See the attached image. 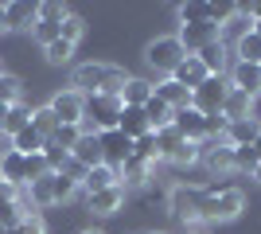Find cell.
I'll list each match as a JSON object with an SVG mask.
<instances>
[{
    "mask_svg": "<svg viewBox=\"0 0 261 234\" xmlns=\"http://www.w3.org/2000/svg\"><path fill=\"white\" fill-rule=\"evenodd\" d=\"M125 82H129V74L121 67H113V63H82L70 74V90L86 94V98L90 94H113V98H121Z\"/></svg>",
    "mask_w": 261,
    "mask_h": 234,
    "instance_id": "obj_1",
    "label": "cell"
},
{
    "mask_svg": "<svg viewBox=\"0 0 261 234\" xmlns=\"http://www.w3.org/2000/svg\"><path fill=\"white\" fill-rule=\"evenodd\" d=\"M203 223H234L246 211V195L234 184H211L203 188Z\"/></svg>",
    "mask_w": 261,
    "mask_h": 234,
    "instance_id": "obj_2",
    "label": "cell"
},
{
    "mask_svg": "<svg viewBox=\"0 0 261 234\" xmlns=\"http://www.w3.org/2000/svg\"><path fill=\"white\" fill-rule=\"evenodd\" d=\"M184 59H187V51H184V43H179L175 35H156L152 43L144 47V63H148L152 70H160L164 78L172 74V70L179 67Z\"/></svg>",
    "mask_w": 261,
    "mask_h": 234,
    "instance_id": "obj_3",
    "label": "cell"
},
{
    "mask_svg": "<svg viewBox=\"0 0 261 234\" xmlns=\"http://www.w3.org/2000/svg\"><path fill=\"white\" fill-rule=\"evenodd\" d=\"M203 188H187V184H179V188H172L168 191V211L179 219V223H187V226H195V223H203Z\"/></svg>",
    "mask_w": 261,
    "mask_h": 234,
    "instance_id": "obj_4",
    "label": "cell"
},
{
    "mask_svg": "<svg viewBox=\"0 0 261 234\" xmlns=\"http://www.w3.org/2000/svg\"><path fill=\"white\" fill-rule=\"evenodd\" d=\"M121 110H125V101L113 98V94H90V98H86V121L94 125L98 133H106V129H117Z\"/></svg>",
    "mask_w": 261,
    "mask_h": 234,
    "instance_id": "obj_5",
    "label": "cell"
},
{
    "mask_svg": "<svg viewBox=\"0 0 261 234\" xmlns=\"http://www.w3.org/2000/svg\"><path fill=\"white\" fill-rule=\"evenodd\" d=\"M226 94H230V82H226V74H211L203 86L191 94V106H195L203 117H211V113H222V101H226Z\"/></svg>",
    "mask_w": 261,
    "mask_h": 234,
    "instance_id": "obj_6",
    "label": "cell"
},
{
    "mask_svg": "<svg viewBox=\"0 0 261 234\" xmlns=\"http://www.w3.org/2000/svg\"><path fill=\"white\" fill-rule=\"evenodd\" d=\"M51 113L59 117V125H82L86 121V94H78V90H59V94H51Z\"/></svg>",
    "mask_w": 261,
    "mask_h": 234,
    "instance_id": "obj_7",
    "label": "cell"
},
{
    "mask_svg": "<svg viewBox=\"0 0 261 234\" xmlns=\"http://www.w3.org/2000/svg\"><path fill=\"white\" fill-rule=\"evenodd\" d=\"M175 39L184 43L187 55H199V51H207L211 43L222 39V28H215V23H179V35H175Z\"/></svg>",
    "mask_w": 261,
    "mask_h": 234,
    "instance_id": "obj_8",
    "label": "cell"
},
{
    "mask_svg": "<svg viewBox=\"0 0 261 234\" xmlns=\"http://www.w3.org/2000/svg\"><path fill=\"white\" fill-rule=\"evenodd\" d=\"M199 160H203L215 176L234 172V145H226V141H203V145H199Z\"/></svg>",
    "mask_w": 261,
    "mask_h": 234,
    "instance_id": "obj_9",
    "label": "cell"
},
{
    "mask_svg": "<svg viewBox=\"0 0 261 234\" xmlns=\"http://www.w3.org/2000/svg\"><path fill=\"white\" fill-rule=\"evenodd\" d=\"M98 137H101V160H106L109 168H121L133 156V141L121 133V129H106V133H98Z\"/></svg>",
    "mask_w": 261,
    "mask_h": 234,
    "instance_id": "obj_10",
    "label": "cell"
},
{
    "mask_svg": "<svg viewBox=\"0 0 261 234\" xmlns=\"http://www.w3.org/2000/svg\"><path fill=\"white\" fill-rule=\"evenodd\" d=\"M226 82L234 90H242V94H250L253 101L261 98V67H257V63H230Z\"/></svg>",
    "mask_w": 261,
    "mask_h": 234,
    "instance_id": "obj_11",
    "label": "cell"
},
{
    "mask_svg": "<svg viewBox=\"0 0 261 234\" xmlns=\"http://www.w3.org/2000/svg\"><path fill=\"white\" fill-rule=\"evenodd\" d=\"M172 125H175V133L184 137V141H195V145H203L207 141V117L191 106V110H179L172 117Z\"/></svg>",
    "mask_w": 261,
    "mask_h": 234,
    "instance_id": "obj_12",
    "label": "cell"
},
{
    "mask_svg": "<svg viewBox=\"0 0 261 234\" xmlns=\"http://www.w3.org/2000/svg\"><path fill=\"white\" fill-rule=\"evenodd\" d=\"M168 78H175L179 86H187L191 94H195V90L203 86V82H207L211 74H207V67L199 63V55H187V59H184V63H179V67H175V70H172Z\"/></svg>",
    "mask_w": 261,
    "mask_h": 234,
    "instance_id": "obj_13",
    "label": "cell"
},
{
    "mask_svg": "<svg viewBox=\"0 0 261 234\" xmlns=\"http://www.w3.org/2000/svg\"><path fill=\"white\" fill-rule=\"evenodd\" d=\"M70 160H78V164L86 168H98V164H106V160H101V137L98 133H82L78 137V145L70 148Z\"/></svg>",
    "mask_w": 261,
    "mask_h": 234,
    "instance_id": "obj_14",
    "label": "cell"
},
{
    "mask_svg": "<svg viewBox=\"0 0 261 234\" xmlns=\"http://www.w3.org/2000/svg\"><path fill=\"white\" fill-rule=\"evenodd\" d=\"M86 207L94 215H101V219H106V215H117L121 207H125V188H106V191H94V195H86Z\"/></svg>",
    "mask_w": 261,
    "mask_h": 234,
    "instance_id": "obj_15",
    "label": "cell"
},
{
    "mask_svg": "<svg viewBox=\"0 0 261 234\" xmlns=\"http://www.w3.org/2000/svg\"><path fill=\"white\" fill-rule=\"evenodd\" d=\"M117 172H121V188H144V184L152 179L156 164H148L144 156H129V160H125Z\"/></svg>",
    "mask_w": 261,
    "mask_h": 234,
    "instance_id": "obj_16",
    "label": "cell"
},
{
    "mask_svg": "<svg viewBox=\"0 0 261 234\" xmlns=\"http://www.w3.org/2000/svg\"><path fill=\"white\" fill-rule=\"evenodd\" d=\"M28 156H20V152H4L0 156V179H4V184H12V188H28Z\"/></svg>",
    "mask_w": 261,
    "mask_h": 234,
    "instance_id": "obj_17",
    "label": "cell"
},
{
    "mask_svg": "<svg viewBox=\"0 0 261 234\" xmlns=\"http://www.w3.org/2000/svg\"><path fill=\"white\" fill-rule=\"evenodd\" d=\"M4 20H8V32H32L35 28V4L12 0V4H4Z\"/></svg>",
    "mask_w": 261,
    "mask_h": 234,
    "instance_id": "obj_18",
    "label": "cell"
},
{
    "mask_svg": "<svg viewBox=\"0 0 261 234\" xmlns=\"http://www.w3.org/2000/svg\"><path fill=\"white\" fill-rule=\"evenodd\" d=\"M156 98L168 101L175 113H179V110H191V90L179 86L175 78H164V82H156Z\"/></svg>",
    "mask_w": 261,
    "mask_h": 234,
    "instance_id": "obj_19",
    "label": "cell"
},
{
    "mask_svg": "<svg viewBox=\"0 0 261 234\" xmlns=\"http://www.w3.org/2000/svg\"><path fill=\"white\" fill-rule=\"evenodd\" d=\"M117 184H121V172H117V168L98 164V168H90V172H86V179H82V191H86V195H94V191L117 188Z\"/></svg>",
    "mask_w": 261,
    "mask_h": 234,
    "instance_id": "obj_20",
    "label": "cell"
},
{
    "mask_svg": "<svg viewBox=\"0 0 261 234\" xmlns=\"http://www.w3.org/2000/svg\"><path fill=\"white\" fill-rule=\"evenodd\" d=\"M222 117H226V121H246V117H253V98L230 86L226 101H222Z\"/></svg>",
    "mask_w": 261,
    "mask_h": 234,
    "instance_id": "obj_21",
    "label": "cell"
},
{
    "mask_svg": "<svg viewBox=\"0 0 261 234\" xmlns=\"http://www.w3.org/2000/svg\"><path fill=\"white\" fill-rule=\"evenodd\" d=\"M117 129L129 137V141H141L144 133H152V129H148V117H144V110H137V106H125V110H121Z\"/></svg>",
    "mask_w": 261,
    "mask_h": 234,
    "instance_id": "obj_22",
    "label": "cell"
},
{
    "mask_svg": "<svg viewBox=\"0 0 261 234\" xmlns=\"http://www.w3.org/2000/svg\"><path fill=\"white\" fill-rule=\"evenodd\" d=\"M257 133H261V121H257V117H246V121H230V125H226V145H234V148L253 145V141H257Z\"/></svg>",
    "mask_w": 261,
    "mask_h": 234,
    "instance_id": "obj_23",
    "label": "cell"
},
{
    "mask_svg": "<svg viewBox=\"0 0 261 234\" xmlns=\"http://www.w3.org/2000/svg\"><path fill=\"white\" fill-rule=\"evenodd\" d=\"M156 94V86L148 82V78H129L125 82V90H121V101L125 106H137V110H144V101Z\"/></svg>",
    "mask_w": 261,
    "mask_h": 234,
    "instance_id": "obj_24",
    "label": "cell"
},
{
    "mask_svg": "<svg viewBox=\"0 0 261 234\" xmlns=\"http://www.w3.org/2000/svg\"><path fill=\"white\" fill-rule=\"evenodd\" d=\"M199 63L207 67V74H226V67H230V51H226V43L218 39V43H211L207 51H199Z\"/></svg>",
    "mask_w": 261,
    "mask_h": 234,
    "instance_id": "obj_25",
    "label": "cell"
},
{
    "mask_svg": "<svg viewBox=\"0 0 261 234\" xmlns=\"http://www.w3.org/2000/svg\"><path fill=\"white\" fill-rule=\"evenodd\" d=\"M234 63H257L261 67V35L246 32L242 39H234Z\"/></svg>",
    "mask_w": 261,
    "mask_h": 234,
    "instance_id": "obj_26",
    "label": "cell"
},
{
    "mask_svg": "<svg viewBox=\"0 0 261 234\" xmlns=\"http://www.w3.org/2000/svg\"><path fill=\"white\" fill-rule=\"evenodd\" d=\"M8 145H12V152H20V156H35V152H43V148H47V141H43L39 133H35L32 125H28L23 133H16V137H12Z\"/></svg>",
    "mask_w": 261,
    "mask_h": 234,
    "instance_id": "obj_27",
    "label": "cell"
},
{
    "mask_svg": "<svg viewBox=\"0 0 261 234\" xmlns=\"http://www.w3.org/2000/svg\"><path fill=\"white\" fill-rule=\"evenodd\" d=\"M23 101V82L20 74H8V70H0V106H20Z\"/></svg>",
    "mask_w": 261,
    "mask_h": 234,
    "instance_id": "obj_28",
    "label": "cell"
},
{
    "mask_svg": "<svg viewBox=\"0 0 261 234\" xmlns=\"http://www.w3.org/2000/svg\"><path fill=\"white\" fill-rule=\"evenodd\" d=\"M32 129L43 137V141H51V137L59 133V117L51 113V106H35L32 110Z\"/></svg>",
    "mask_w": 261,
    "mask_h": 234,
    "instance_id": "obj_29",
    "label": "cell"
},
{
    "mask_svg": "<svg viewBox=\"0 0 261 234\" xmlns=\"http://www.w3.org/2000/svg\"><path fill=\"white\" fill-rule=\"evenodd\" d=\"M82 35H86V20L74 16V12H66V20L59 23V39L70 43V47H78V43H82Z\"/></svg>",
    "mask_w": 261,
    "mask_h": 234,
    "instance_id": "obj_30",
    "label": "cell"
},
{
    "mask_svg": "<svg viewBox=\"0 0 261 234\" xmlns=\"http://www.w3.org/2000/svg\"><path fill=\"white\" fill-rule=\"evenodd\" d=\"M179 23H211V4L207 0H187V4H179Z\"/></svg>",
    "mask_w": 261,
    "mask_h": 234,
    "instance_id": "obj_31",
    "label": "cell"
},
{
    "mask_svg": "<svg viewBox=\"0 0 261 234\" xmlns=\"http://www.w3.org/2000/svg\"><path fill=\"white\" fill-rule=\"evenodd\" d=\"M28 125H32V110H28V106L20 101V106H12V110H8V121H4V137L12 141V137L23 133Z\"/></svg>",
    "mask_w": 261,
    "mask_h": 234,
    "instance_id": "obj_32",
    "label": "cell"
},
{
    "mask_svg": "<svg viewBox=\"0 0 261 234\" xmlns=\"http://www.w3.org/2000/svg\"><path fill=\"white\" fill-rule=\"evenodd\" d=\"M78 184L70 176H63V172H51V195H55V203H66V199H74L78 195Z\"/></svg>",
    "mask_w": 261,
    "mask_h": 234,
    "instance_id": "obj_33",
    "label": "cell"
},
{
    "mask_svg": "<svg viewBox=\"0 0 261 234\" xmlns=\"http://www.w3.org/2000/svg\"><path fill=\"white\" fill-rule=\"evenodd\" d=\"M28 199H32V207H55V195H51V176L35 179V184H28Z\"/></svg>",
    "mask_w": 261,
    "mask_h": 234,
    "instance_id": "obj_34",
    "label": "cell"
},
{
    "mask_svg": "<svg viewBox=\"0 0 261 234\" xmlns=\"http://www.w3.org/2000/svg\"><path fill=\"white\" fill-rule=\"evenodd\" d=\"M43 59L51 63V67H66V63L74 59V47L63 43V39H55V43H47V47H43Z\"/></svg>",
    "mask_w": 261,
    "mask_h": 234,
    "instance_id": "obj_35",
    "label": "cell"
},
{
    "mask_svg": "<svg viewBox=\"0 0 261 234\" xmlns=\"http://www.w3.org/2000/svg\"><path fill=\"white\" fill-rule=\"evenodd\" d=\"M257 164H261V156H257V148L253 145H242V148H234V172H257Z\"/></svg>",
    "mask_w": 261,
    "mask_h": 234,
    "instance_id": "obj_36",
    "label": "cell"
},
{
    "mask_svg": "<svg viewBox=\"0 0 261 234\" xmlns=\"http://www.w3.org/2000/svg\"><path fill=\"white\" fill-rule=\"evenodd\" d=\"M35 20H43V23H63V20H66V8L59 4V0H43V4H35Z\"/></svg>",
    "mask_w": 261,
    "mask_h": 234,
    "instance_id": "obj_37",
    "label": "cell"
},
{
    "mask_svg": "<svg viewBox=\"0 0 261 234\" xmlns=\"http://www.w3.org/2000/svg\"><path fill=\"white\" fill-rule=\"evenodd\" d=\"M156 145H160V160H168L175 148L184 145V137L175 133V125H168V129H160V133H156Z\"/></svg>",
    "mask_w": 261,
    "mask_h": 234,
    "instance_id": "obj_38",
    "label": "cell"
},
{
    "mask_svg": "<svg viewBox=\"0 0 261 234\" xmlns=\"http://www.w3.org/2000/svg\"><path fill=\"white\" fill-rule=\"evenodd\" d=\"M133 156H144L148 164L160 160V145H156V133H144L141 141H133Z\"/></svg>",
    "mask_w": 261,
    "mask_h": 234,
    "instance_id": "obj_39",
    "label": "cell"
},
{
    "mask_svg": "<svg viewBox=\"0 0 261 234\" xmlns=\"http://www.w3.org/2000/svg\"><path fill=\"white\" fill-rule=\"evenodd\" d=\"M195 160H199V145L195 141H184V145L168 156V164H175V168H187V164H195Z\"/></svg>",
    "mask_w": 261,
    "mask_h": 234,
    "instance_id": "obj_40",
    "label": "cell"
},
{
    "mask_svg": "<svg viewBox=\"0 0 261 234\" xmlns=\"http://www.w3.org/2000/svg\"><path fill=\"white\" fill-rule=\"evenodd\" d=\"M78 137H82V125H59V133L51 137V145H59V148L70 152V148L78 145Z\"/></svg>",
    "mask_w": 261,
    "mask_h": 234,
    "instance_id": "obj_41",
    "label": "cell"
},
{
    "mask_svg": "<svg viewBox=\"0 0 261 234\" xmlns=\"http://www.w3.org/2000/svg\"><path fill=\"white\" fill-rule=\"evenodd\" d=\"M28 184H35V179H43V176H51V164H47V156L43 152H35V156H28Z\"/></svg>",
    "mask_w": 261,
    "mask_h": 234,
    "instance_id": "obj_42",
    "label": "cell"
},
{
    "mask_svg": "<svg viewBox=\"0 0 261 234\" xmlns=\"http://www.w3.org/2000/svg\"><path fill=\"white\" fill-rule=\"evenodd\" d=\"M12 234H47V223H43V215L35 211V215H23L20 226H12Z\"/></svg>",
    "mask_w": 261,
    "mask_h": 234,
    "instance_id": "obj_43",
    "label": "cell"
},
{
    "mask_svg": "<svg viewBox=\"0 0 261 234\" xmlns=\"http://www.w3.org/2000/svg\"><path fill=\"white\" fill-rule=\"evenodd\" d=\"M32 35H35V43H39V47H47V43H55V39H59V23H43V20H35Z\"/></svg>",
    "mask_w": 261,
    "mask_h": 234,
    "instance_id": "obj_44",
    "label": "cell"
},
{
    "mask_svg": "<svg viewBox=\"0 0 261 234\" xmlns=\"http://www.w3.org/2000/svg\"><path fill=\"white\" fill-rule=\"evenodd\" d=\"M16 191H20V188H12V184L0 179V203H12V199H16Z\"/></svg>",
    "mask_w": 261,
    "mask_h": 234,
    "instance_id": "obj_45",
    "label": "cell"
},
{
    "mask_svg": "<svg viewBox=\"0 0 261 234\" xmlns=\"http://www.w3.org/2000/svg\"><path fill=\"white\" fill-rule=\"evenodd\" d=\"M4 121H8V106H0V137H4Z\"/></svg>",
    "mask_w": 261,
    "mask_h": 234,
    "instance_id": "obj_46",
    "label": "cell"
},
{
    "mask_svg": "<svg viewBox=\"0 0 261 234\" xmlns=\"http://www.w3.org/2000/svg\"><path fill=\"white\" fill-rule=\"evenodd\" d=\"M8 32V20H4V4H0V35Z\"/></svg>",
    "mask_w": 261,
    "mask_h": 234,
    "instance_id": "obj_47",
    "label": "cell"
},
{
    "mask_svg": "<svg viewBox=\"0 0 261 234\" xmlns=\"http://www.w3.org/2000/svg\"><path fill=\"white\" fill-rule=\"evenodd\" d=\"M253 32H257V35H261V16H257V20H253Z\"/></svg>",
    "mask_w": 261,
    "mask_h": 234,
    "instance_id": "obj_48",
    "label": "cell"
},
{
    "mask_svg": "<svg viewBox=\"0 0 261 234\" xmlns=\"http://www.w3.org/2000/svg\"><path fill=\"white\" fill-rule=\"evenodd\" d=\"M82 234H106V230H98V226H90V230H82Z\"/></svg>",
    "mask_w": 261,
    "mask_h": 234,
    "instance_id": "obj_49",
    "label": "cell"
},
{
    "mask_svg": "<svg viewBox=\"0 0 261 234\" xmlns=\"http://www.w3.org/2000/svg\"><path fill=\"white\" fill-rule=\"evenodd\" d=\"M253 148H257V156H261V133H257V141H253Z\"/></svg>",
    "mask_w": 261,
    "mask_h": 234,
    "instance_id": "obj_50",
    "label": "cell"
},
{
    "mask_svg": "<svg viewBox=\"0 0 261 234\" xmlns=\"http://www.w3.org/2000/svg\"><path fill=\"white\" fill-rule=\"evenodd\" d=\"M253 179H257V184H261V164H257V172H253Z\"/></svg>",
    "mask_w": 261,
    "mask_h": 234,
    "instance_id": "obj_51",
    "label": "cell"
},
{
    "mask_svg": "<svg viewBox=\"0 0 261 234\" xmlns=\"http://www.w3.org/2000/svg\"><path fill=\"white\" fill-rule=\"evenodd\" d=\"M148 234H172V230H148Z\"/></svg>",
    "mask_w": 261,
    "mask_h": 234,
    "instance_id": "obj_52",
    "label": "cell"
},
{
    "mask_svg": "<svg viewBox=\"0 0 261 234\" xmlns=\"http://www.w3.org/2000/svg\"><path fill=\"white\" fill-rule=\"evenodd\" d=\"M0 234H12V230H8V226H0Z\"/></svg>",
    "mask_w": 261,
    "mask_h": 234,
    "instance_id": "obj_53",
    "label": "cell"
}]
</instances>
